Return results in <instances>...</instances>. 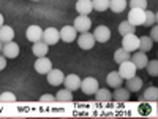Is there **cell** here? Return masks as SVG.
Wrapping results in <instances>:
<instances>
[{"mask_svg": "<svg viewBox=\"0 0 158 119\" xmlns=\"http://www.w3.org/2000/svg\"><path fill=\"white\" fill-rule=\"evenodd\" d=\"M48 51H49V45L44 43L43 40H40V42H35L33 46H32V52L36 56V57H43L48 54Z\"/></svg>", "mask_w": 158, "mask_h": 119, "instance_id": "cell-18", "label": "cell"}, {"mask_svg": "<svg viewBox=\"0 0 158 119\" xmlns=\"http://www.w3.org/2000/svg\"><path fill=\"white\" fill-rule=\"evenodd\" d=\"M19 45L18 43H15V42H8V43H5L3 45V48H2V54L6 57V59H16L18 56H19Z\"/></svg>", "mask_w": 158, "mask_h": 119, "instance_id": "cell-11", "label": "cell"}, {"mask_svg": "<svg viewBox=\"0 0 158 119\" xmlns=\"http://www.w3.org/2000/svg\"><path fill=\"white\" fill-rule=\"evenodd\" d=\"M6 68V57L3 54H0V72Z\"/></svg>", "mask_w": 158, "mask_h": 119, "instance_id": "cell-36", "label": "cell"}, {"mask_svg": "<svg viewBox=\"0 0 158 119\" xmlns=\"http://www.w3.org/2000/svg\"><path fill=\"white\" fill-rule=\"evenodd\" d=\"M46 75H48V83H49L51 86H60V84H63V78H65V75H63L62 70L51 68Z\"/></svg>", "mask_w": 158, "mask_h": 119, "instance_id": "cell-12", "label": "cell"}, {"mask_svg": "<svg viewBox=\"0 0 158 119\" xmlns=\"http://www.w3.org/2000/svg\"><path fill=\"white\" fill-rule=\"evenodd\" d=\"M40 102H43V103H52V102H56V95L44 94V95L40 97Z\"/></svg>", "mask_w": 158, "mask_h": 119, "instance_id": "cell-34", "label": "cell"}, {"mask_svg": "<svg viewBox=\"0 0 158 119\" xmlns=\"http://www.w3.org/2000/svg\"><path fill=\"white\" fill-rule=\"evenodd\" d=\"M106 83L111 86V87H118V86H122L123 84V78L118 75V72H111V73H108V76H106Z\"/></svg>", "mask_w": 158, "mask_h": 119, "instance_id": "cell-21", "label": "cell"}, {"mask_svg": "<svg viewBox=\"0 0 158 119\" xmlns=\"http://www.w3.org/2000/svg\"><path fill=\"white\" fill-rule=\"evenodd\" d=\"M122 48L127 49L128 52H135V51H138V48H139V37H136V33L123 35Z\"/></svg>", "mask_w": 158, "mask_h": 119, "instance_id": "cell-4", "label": "cell"}, {"mask_svg": "<svg viewBox=\"0 0 158 119\" xmlns=\"http://www.w3.org/2000/svg\"><path fill=\"white\" fill-rule=\"evenodd\" d=\"M153 46V42H152V38L149 35H144V37H139V51L142 52H149Z\"/></svg>", "mask_w": 158, "mask_h": 119, "instance_id": "cell-23", "label": "cell"}, {"mask_svg": "<svg viewBox=\"0 0 158 119\" xmlns=\"http://www.w3.org/2000/svg\"><path fill=\"white\" fill-rule=\"evenodd\" d=\"M153 24H156V15L150 10H146V18H144V24L146 27H152Z\"/></svg>", "mask_w": 158, "mask_h": 119, "instance_id": "cell-31", "label": "cell"}, {"mask_svg": "<svg viewBox=\"0 0 158 119\" xmlns=\"http://www.w3.org/2000/svg\"><path fill=\"white\" fill-rule=\"evenodd\" d=\"M131 57V52H128L127 49H123V48H118L115 52H114V60L117 62V64H120V62H123V60H128Z\"/></svg>", "mask_w": 158, "mask_h": 119, "instance_id": "cell-28", "label": "cell"}, {"mask_svg": "<svg viewBox=\"0 0 158 119\" xmlns=\"http://www.w3.org/2000/svg\"><path fill=\"white\" fill-rule=\"evenodd\" d=\"M147 70V73L150 75V76H158V60L156 59H153V60H149L147 64H146V67H144Z\"/></svg>", "mask_w": 158, "mask_h": 119, "instance_id": "cell-29", "label": "cell"}, {"mask_svg": "<svg viewBox=\"0 0 158 119\" xmlns=\"http://www.w3.org/2000/svg\"><path fill=\"white\" fill-rule=\"evenodd\" d=\"M144 18H146V10H141V8H130L128 13V22L133 24L135 27L144 24Z\"/></svg>", "mask_w": 158, "mask_h": 119, "instance_id": "cell-1", "label": "cell"}, {"mask_svg": "<svg viewBox=\"0 0 158 119\" xmlns=\"http://www.w3.org/2000/svg\"><path fill=\"white\" fill-rule=\"evenodd\" d=\"M56 102H73V90H70V89H60L59 92H57V95H56Z\"/></svg>", "mask_w": 158, "mask_h": 119, "instance_id": "cell-24", "label": "cell"}, {"mask_svg": "<svg viewBox=\"0 0 158 119\" xmlns=\"http://www.w3.org/2000/svg\"><path fill=\"white\" fill-rule=\"evenodd\" d=\"M2 48H3V43H2V42H0V52H2Z\"/></svg>", "mask_w": 158, "mask_h": 119, "instance_id": "cell-38", "label": "cell"}, {"mask_svg": "<svg viewBox=\"0 0 158 119\" xmlns=\"http://www.w3.org/2000/svg\"><path fill=\"white\" fill-rule=\"evenodd\" d=\"M95 11H106L109 10V0H92Z\"/></svg>", "mask_w": 158, "mask_h": 119, "instance_id": "cell-30", "label": "cell"}, {"mask_svg": "<svg viewBox=\"0 0 158 119\" xmlns=\"http://www.w3.org/2000/svg\"><path fill=\"white\" fill-rule=\"evenodd\" d=\"M130 97H131V92L127 87H122V86L115 87L114 92H112V99L117 100V102H128Z\"/></svg>", "mask_w": 158, "mask_h": 119, "instance_id": "cell-17", "label": "cell"}, {"mask_svg": "<svg viewBox=\"0 0 158 119\" xmlns=\"http://www.w3.org/2000/svg\"><path fill=\"white\" fill-rule=\"evenodd\" d=\"M118 65H120V68H118V75H120L123 79H128V78H131V76L136 75V70H138V68L135 67V64L131 62L130 59L120 62Z\"/></svg>", "mask_w": 158, "mask_h": 119, "instance_id": "cell-5", "label": "cell"}, {"mask_svg": "<svg viewBox=\"0 0 158 119\" xmlns=\"http://www.w3.org/2000/svg\"><path fill=\"white\" fill-rule=\"evenodd\" d=\"M125 81H127V89L130 92H139L142 89V78H139L136 75L128 78V79H125Z\"/></svg>", "mask_w": 158, "mask_h": 119, "instance_id": "cell-19", "label": "cell"}, {"mask_svg": "<svg viewBox=\"0 0 158 119\" xmlns=\"http://www.w3.org/2000/svg\"><path fill=\"white\" fill-rule=\"evenodd\" d=\"M33 68H35V72L40 73V75H46V73L52 68V62H51V59H48L46 56H43V57H36Z\"/></svg>", "mask_w": 158, "mask_h": 119, "instance_id": "cell-7", "label": "cell"}, {"mask_svg": "<svg viewBox=\"0 0 158 119\" xmlns=\"http://www.w3.org/2000/svg\"><path fill=\"white\" fill-rule=\"evenodd\" d=\"M150 38H152V42H156L158 40V27L153 24L152 25V32H150Z\"/></svg>", "mask_w": 158, "mask_h": 119, "instance_id": "cell-35", "label": "cell"}, {"mask_svg": "<svg viewBox=\"0 0 158 119\" xmlns=\"http://www.w3.org/2000/svg\"><path fill=\"white\" fill-rule=\"evenodd\" d=\"M130 8H141V10H147V0H130L128 2Z\"/></svg>", "mask_w": 158, "mask_h": 119, "instance_id": "cell-32", "label": "cell"}, {"mask_svg": "<svg viewBox=\"0 0 158 119\" xmlns=\"http://www.w3.org/2000/svg\"><path fill=\"white\" fill-rule=\"evenodd\" d=\"M63 84H65L67 89L74 92V90H77L79 87H81V78H79L76 73H70V75H67L63 78Z\"/></svg>", "mask_w": 158, "mask_h": 119, "instance_id": "cell-15", "label": "cell"}, {"mask_svg": "<svg viewBox=\"0 0 158 119\" xmlns=\"http://www.w3.org/2000/svg\"><path fill=\"white\" fill-rule=\"evenodd\" d=\"M98 81L94 78V76H87L85 79H81V87L79 89H82V92L85 95H94L97 89H98Z\"/></svg>", "mask_w": 158, "mask_h": 119, "instance_id": "cell-2", "label": "cell"}, {"mask_svg": "<svg viewBox=\"0 0 158 119\" xmlns=\"http://www.w3.org/2000/svg\"><path fill=\"white\" fill-rule=\"evenodd\" d=\"M13 38H15V30H13V27L3 24L2 27H0V42L8 43V42H13Z\"/></svg>", "mask_w": 158, "mask_h": 119, "instance_id": "cell-20", "label": "cell"}, {"mask_svg": "<svg viewBox=\"0 0 158 119\" xmlns=\"http://www.w3.org/2000/svg\"><path fill=\"white\" fill-rule=\"evenodd\" d=\"M94 95H95L97 102H111V100H112L111 90H109V89H104V87H98Z\"/></svg>", "mask_w": 158, "mask_h": 119, "instance_id": "cell-22", "label": "cell"}, {"mask_svg": "<svg viewBox=\"0 0 158 119\" xmlns=\"http://www.w3.org/2000/svg\"><path fill=\"white\" fill-rule=\"evenodd\" d=\"M73 27L76 29V32L79 33H82V32H89L90 27H92V21L89 16L85 15H79L76 19H74V24H73Z\"/></svg>", "mask_w": 158, "mask_h": 119, "instance_id": "cell-6", "label": "cell"}, {"mask_svg": "<svg viewBox=\"0 0 158 119\" xmlns=\"http://www.w3.org/2000/svg\"><path fill=\"white\" fill-rule=\"evenodd\" d=\"M59 40H60V33H59L57 29H54V27H48L46 30H43V42L48 43L49 46L57 45V43H59Z\"/></svg>", "mask_w": 158, "mask_h": 119, "instance_id": "cell-10", "label": "cell"}, {"mask_svg": "<svg viewBox=\"0 0 158 119\" xmlns=\"http://www.w3.org/2000/svg\"><path fill=\"white\" fill-rule=\"evenodd\" d=\"M3 21H5V18H3V15H2V13H0V27H2V25L5 24Z\"/></svg>", "mask_w": 158, "mask_h": 119, "instance_id": "cell-37", "label": "cell"}, {"mask_svg": "<svg viewBox=\"0 0 158 119\" xmlns=\"http://www.w3.org/2000/svg\"><path fill=\"white\" fill-rule=\"evenodd\" d=\"M33 2H38V0H33Z\"/></svg>", "mask_w": 158, "mask_h": 119, "instance_id": "cell-39", "label": "cell"}, {"mask_svg": "<svg viewBox=\"0 0 158 119\" xmlns=\"http://www.w3.org/2000/svg\"><path fill=\"white\" fill-rule=\"evenodd\" d=\"M130 60L135 64V67H136L138 70L144 68V67H146V64L149 62V59H147V56H146V52H142V51H139V49L135 51L133 54H131Z\"/></svg>", "mask_w": 158, "mask_h": 119, "instance_id": "cell-14", "label": "cell"}, {"mask_svg": "<svg viewBox=\"0 0 158 119\" xmlns=\"http://www.w3.org/2000/svg\"><path fill=\"white\" fill-rule=\"evenodd\" d=\"M135 30H136V27L133 24H130L128 21H123V22L118 24V33H120L122 37L128 35V33H135Z\"/></svg>", "mask_w": 158, "mask_h": 119, "instance_id": "cell-27", "label": "cell"}, {"mask_svg": "<svg viewBox=\"0 0 158 119\" xmlns=\"http://www.w3.org/2000/svg\"><path fill=\"white\" fill-rule=\"evenodd\" d=\"M59 33H60V40L65 42V43H73L76 40V37H77V32H76V29L73 27V25H63V27L59 30Z\"/></svg>", "mask_w": 158, "mask_h": 119, "instance_id": "cell-8", "label": "cell"}, {"mask_svg": "<svg viewBox=\"0 0 158 119\" xmlns=\"http://www.w3.org/2000/svg\"><path fill=\"white\" fill-rule=\"evenodd\" d=\"M127 7H128L127 0H109V8L114 13H122Z\"/></svg>", "mask_w": 158, "mask_h": 119, "instance_id": "cell-25", "label": "cell"}, {"mask_svg": "<svg viewBox=\"0 0 158 119\" xmlns=\"http://www.w3.org/2000/svg\"><path fill=\"white\" fill-rule=\"evenodd\" d=\"M0 102H2V103L16 102V95L13 94V92H2V94H0Z\"/></svg>", "mask_w": 158, "mask_h": 119, "instance_id": "cell-33", "label": "cell"}, {"mask_svg": "<svg viewBox=\"0 0 158 119\" xmlns=\"http://www.w3.org/2000/svg\"><path fill=\"white\" fill-rule=\"evenodd\" d=\"M76 40H77V45H79V48L81 49H85V51H89V49H92L95 46V38H94V33H90V32H82L79 37H76Z\"/></svg>", "mask_w": 158, "mask_h": 119, "instance_id": "cell-3", "label": "cell"}, {"mask_svg": "<svg viewBox=\"0 0 158 119\" xmlns=\"http://www.w3.org/2000/svg\"><path fill=\"white\" fill-rule=\"evenodd\" d=\"M94 38H95V42H98V43L109 42V38H111L109 27H108V25H98V27L94 30Z\"/></svg>", "mask_w": 158, "mask_h": 119, "instance_id": "cell-9", "label": "cell"}, {"mask_svg": "<svg viewBox=\"0 0 158 119\" xmlns=\"http://www.w3.org/2000/svg\"><path fill=\"white\" fill-rule=\"evenodd\" d=\"M76 11L79 15H85L89 16L92 11H94V5H92V0H77L76 2Z\"/></svg>", "mask_w": 158, "mask_h": 119, "instance_id": "cell-16", "label": "cell"}, {"mask_svg": "<svg viewBox=\"0 0 158 119\" xmlns=\"http://www.w3.org/2000/svg\"><path fill=\"white\" fill-rule=\"evenodd\" d=\"M25 37L32 43L40 42V40H43V29L40 25H29L27 30H25Z\"/></svg>", "mask_w": 158, "mask_h": 119, "instance_id": "cell-13", "label": "cell"}, {"mask_svg": "<svg viewBox=\"0 0 158 119\" xmlns=\"http://www.w3.org/2000/svg\"><path fill=\"white\" fill-rule=\"evenodd\" d=\"M142 99H144V100H147V102H156V100H158V89H156L155 86L147 87L146 90H144Z\"/></svg>", "mask_w": 158, "mask_h": 119, "instance_id": "cell-26", "label": "cell"}]
</instances>
